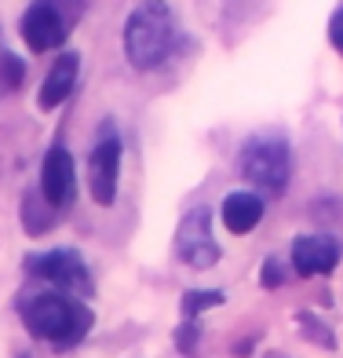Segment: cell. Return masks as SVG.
Instances as JSON below:
<instances>
[{"label": "cell", "mask_w": 343, "mask_h": 358, "mask_svg": "<svg viewBox=\"0 0 343 358\" xmlns=\"http://www.w3.org/2000/svg\"><path fill=\"white\" fill-rule=\"evenodd\" d=\"M175 256L194 271H212L219 264V245H216V238H212V213L205 205L190 208V213L179 220V227H175Z\"/></svg>", "instance_id": "obj_4"}, {"label": "cell", "mask_w": 343, "mask_h": 358, "mask_svg": "<svg viewBox=\"0 0 343 358\" xmlns=\"http://www.w3.org/2000/svg\"><path fill=\"white\" fill-rule=\"evenodd\" d=\"M117 183H121V139L117 132H103L99 143L92 146L88 157V194L95 205L110 208L117 201Z\"/></svg>", "instance_id": "obj_6"}, {"label": "cell", "mask_w": 343, "mask_h": 358, "mask_svg": "<svg viewBox=\"0 0 343 358\" xmlns=\"http://www.w3.org/2000/svg\"><path fill=\"white\" fill-rule=\"evenodd\" d=\"M292 267H296L300 278H318V274H329L340 264V245L329 234H300L292 241Z\"/></svg>", "instance_id": "obj_9"}, {"label": "cell", "mask_w": 343, "mask_h": 358, "mask_svg": "<svg viewBox=\"0 0 343 358\" xmlns=\"http://www.w3.org/2000/svg\"><path fill=\"white\" fill-rule=\"evenodd\" d=\"M226 296L216 289H190L187 296H183V322L187 325H198V318L208 311V307H219Z\"/></svg>", "instance_id": "obj_12"}, {"label": "cell", "mask_w": 343, "mask_h": 358, "mask_svg": "<svg viewBox=\"0 0 343 358\" xmlns=\"http://www.w3.org/2000/svg\"><path fill=\"white\" fill-rule=\"evenodd\" d=\"M22 62L15 59L11 52H0V92H15L19 88V80H22Z\"/></svg>", "instance_id": "obj_13"}, {"label": "cell", "mask_w": 343, "mask_h": 358, "mask_svg": "<svg viewBox=\"0 0 343 358\" xmlns=\"http://www.w3.org/2000/svg\"><path fill=\"white\" fill-rule=\"evenodd\" d=\"M77 73H80V55H77V52L55 55V66L48 70L44 85H41V92H37V106H41V110L62 106V103L70 99L73 85H77Z\"/></svg>", "instance_id": "obj_10"}, {"label": "cell", "mask_w": 343, "mask_h": 358, "mask_svg": "<svg viewBox=\"0 0 343 358\" xmlns=\"http://www.w3.org/2000/svg\"><path fill=\"white\" fill-rule=\"evenodd\" d=\"M238 169L252 187L267 190V194H282L292 176L289 143L285 139H249L238 157Z\"/></svg>", "instance_id": "obj_3"}, {"label": "cell", "mask_w": 343, "mask_h": 358, "mask_svg": "<svg viewBox=\"0 0 343 358\" xmlns=\"http://www.w3.org/2000/svg\"><path fill=\"white\" fill-rule=\"evenodd\" d=\"M263 220V198L252 190H234L223 198V227L231 234H249L252 227Z\"/></svg>", "instance_id": "obj_11"}, {"label": "cell", "mask_w": 343, "mask_h": 358, "mask_svg": "<svg viewBox=\"0 0 343 358\" xmlns=\"http://www.w3.org/2000/svg\"><path fill=\"white\" fill-rule=\"evenodd\" d=\"M270 358H282V355H270Z\"/></svg>", "instance_id": "obj_16"}, {"label": "cell", "mask_w": 343, "mask_h": 358, "mask_svg": "<svg viewBox=\"0 0 343 358\" xmlns=\"http://www.w3.org/2000/svg\"><path fill=\"white\" fill-rule=\"evenodd\" d=\"M175 26L165 4H139L124 22V55L136 70H157L168 59Z\"/></svg>", "instance_id": "obj_2"}, {"label": "cell", "mask_w": 343, "mask_h": 358, "mask_svg": "<svg viewBox=\"0 0 343 358\" xmlns=\"http://www.w3.org/2000/svg\"><path fill=\"white\" fill-rule=\"evenodd\" d=\"M19 34H22V41H26L29 52L44 55V52H55V48L66 44L70 22L62 19L59 8H52V4H34V8H26L22 22H19Z\"/></svg>", "instance_id": "obj_7"}, {"label": "cell", "mask_w": 343, "mask_h": 358, "mask_svg": "<svg viewBox=\"0 0 343 358\" xmlns=\"http://www.w3.org/2000/svg\"><path fill=\"white\" fill-rule=\"evenodd\" d=\"M41 194L52 208H66L77 194V165L66 146H52L41 165Z\"/></svg>", "instance_id": "obj_8"}, {"label": "cell", "mask_w": 343, "mask_h": 358, "mask_svg": "<svg viewBox=\"0 0 343 358\" xmlns=\"http://www.w3.org/2000/svg\"><path fill=\"white\" fill-rule=\"evenodd\" d=\"M26 271L41 282H52L55 292H92V274L73 249H52V252H34L26 256Z\"/></svg>", "instance_id": "obj_5"}, {"label": "cell", "mask_w": 343, "mask_h": 358, "mask_svg": "<svg viewBox=\"0 0 343 358\" xmlns=\"http://www.w3.org/2000/svg\"><path fill=\"white\" fill-rule=\"evenodd\" d=\"M26 329L37 340H48L55 348H70L77 340H85L92 329V311L80 300L66 296V292H37L22 311Z\"/></svg>", "instance_id": "obj_1"}, {"label": "cell", "mask_w": 343, "mask_h": 358, "mask_svg": "<svg viewBox=\"0 0 343 358\" xmlns=\"http://www.w3.org/2000/svg\"><path fill=\"white\" fill-rule=\"evenodd\" d=\"M285 278V267H282V259L277 256H267V264H263V285L267 289H277Z\"/></svg>", "instance_id": "obj_14"}, {"label": "cell", "mask_w": 343, "mask_h": 358, "mask_svg": "<svg viewBox=\"0 0 343 358\" xmlns=\"http://www.w3.org/2000/svg\"><path fill=\"white\" fill-rule=\"evenodd\" d=\"M329 44L343 55V8H336L333 19H329Z\"/></svg>", "instance_id": "obj_15"}]
</instances>
